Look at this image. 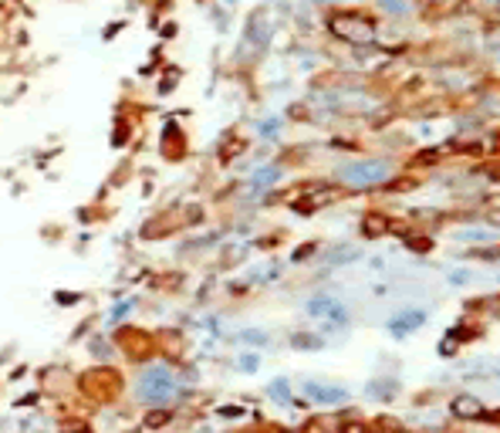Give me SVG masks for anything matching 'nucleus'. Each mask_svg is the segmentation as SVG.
I'll return each mask as SVG.
<instances>
[{
  "instance_id": "nucleus-3",
  "label": "nucleus",
  "mask_w": 500,
  "mask_h": 433,
  "mask_svg": "<svg viewBox=\"0 0 500 433\" xmlns=\"http://www.w3.org/2000/svg\"><path fill=\"white\" fill-rule=\"evenodd\" d=\"M163 423H169V410H152L149 417H146V427H149V430L163 427Z\"/></svg>"
},
{
  "instance_id": "nucleus-2",
  "label": "nucleus",
  "mask_w": 500,
  "mask_h": 433,
  "mask_svg": "<svg viewBox=\"0 0 500 433\" xmlns=\"http://www.w3.org/2000/svg\"><path fill=\"white\" fill-rule=\"evenodd\" d=\"M385 176H389V166H385V163H368V166H351V170H345V180H351V183H379Z\"/></svg>"
},
{
  "instance_id": "nucleus-1",
  "label": "nucleus",
  "mask_w": 500,
  "mask_h": 433,
  "mask_svg": "<svg viewBox=\"0 0 500 433\" xmlns=\"http://www.w3.org/2000/svg\"><path fill=\"white\" fill-rule=\"evenodd\" d=\"M136 393L146 403H166L176 396V376L166 366H149V369H142V376H139Z\"/></svg>"
}]
</instances>
